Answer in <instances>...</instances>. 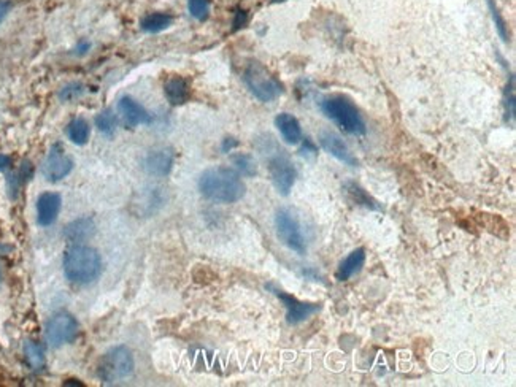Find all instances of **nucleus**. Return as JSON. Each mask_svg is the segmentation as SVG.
<instances>
[{
  "label": "nucleus",
  "mask_w": 516,
  "mask_h": 387,
  "mask_svg": "<svg viewBox=\"0 0 516 387\" xmlns=\"http://www.w3.org/2000/svg\"><path fill=\"white\" fill-rule=\"evenodd\" d=\"M199 191L211 202L235 203L244 198L246 186L237 170L229 167H213L200 175Z\"/></svg>",
  "instance_id": "nucleus-1"
},
{
  "label": "nucleus",
  "mask_w": 516,
  "mask_h": 387,
  "mask_svg": "<svg viewBox=\"0 0 516 387\" xmlns=\"http://www.w3.org/2000/svg\"><path fill=\"white\" fill-rule=\"evenodd\" d=\"M64 273L75 284H91L102 273V259L94 248L73 244L65 251Z\"/></svg>",
  "instance_id": "nucleus-2"
},
{
  "label": "nucleus",
  "mask_w": 516,
  "mask_h": 387,
  "mask_svg": "<svg viewBox=\"0 0 516 387\" xmlns=\"http://www.w3.org/2000/svg\"><path fill=\"white\" fill-rule=\"evenodd\" d=\"M321 110L329 119L351 135H364L367 132L366 122L350 99L343 95H329L321 102Z\"/></svg>",
  "instance_id": "nucleus-3"
},
{
  "label": "nucleus",
  "mask_w": 516,
  "mask_h": 387,
  "mask_svg": "<svg viewBox=\"0 0 516 387\" xmlns=\"http://www.w3.org/2000/svg\"><path fill=\"white\" fill-rule=\"evenodd\" d=\"M134 355L128 346H113L104 354L97 366L99 378L105 384H116L129 378L134 371Z\"/></svg>",
  "instance_id": "nucleus-4"
},
{
  "label": "nucleus",
  "mask_w": 516,
  "mask_h": 387,
  "mask_svg": "<svg viewBox=\"0 0 516 387\" xmlns=\"http://www.w3.org/2000/svg\"><path fill=\"white\" fill-rule=\"evenodd\" d=\"M244 80L250 93L261 102H273L283 94V84L273 76L264 65L250 62L245 69Z\"/></svg>",
  "instance_id": "nucleus-5"
},
{
  "label": "nucleus",
  "mask_w": 516,
  "mask_h": 387,
  "mask_svg": "<svg viewBox=\"0 0 516 387\" xmlns=\"http://www.w3.org/2000/svg\"><path fill=\"white\" fill-rule=\"evenodd\" d=\"M275 228L280 242L297 254L307 253V242L299 218L290 208H280L275 215Z\"/></svg>",
  "instance_id": "nucleus-6"
},
{
  "label": "nucleus",
  "mask_w": 516,
  "mask_h": 387,
  "mask_svg": "<svg viewBox=\"0 0 516 387\" xmlns=\"http://www.w3.org/2000/svg\"><path fill=\"white\" fill-rule=\"evenodd\" d=\"M269 173L272 178L273 186L275 189L281 194V196H288L291 192L292 186H294L297 170L290 156L285 151L277 150L269 154Z\"/></svg>",
  "instance_id": "nucleus-7"
},
{
  "label": "nucleus",
  "mask_w": 516,
  "mask_h": 387,
  "mask_svg": "<svg viewBox=\"0 0 516 387\" xmlns=\"http://www.w3.org/2000/svg\"><path fill=\"white\" fill-rule=\"evenodd\" d=\"M80 327L77 319L69 313H58L45 325V338L51 348H60V346L72 343L78 337Z\"/></svg>",
  "instance_id": "nucleus-8"
},
{
  "label": "nucleus",
  "mask_w": 516,
  "mask_h": 387,
  "mask_svg": "<svg viewBox=\"0 0 516 387\" xmlns=\"http://www.w3.org/2000/svg\"><path fill=\"white\" fill-rule=\"evenodd\" d=\"M73 169V161L67 152L64 151V146L60 143H56L51 146V150L48 151L47 157H45L42 173L48 181L58 183L64 180Z\"/></svg>",
  "instance_id": "nucleus-9"
},
{
  "label": "nucleus",
  "mask_w": 516,
  "mask_h": 387,
  "mask_svg": "<svg viewBox=\"0 0 516 387\" xmlns=\"http://www.w3.org/2000/svg\"><path fill=\"white\" fill-rule=\"evenodd\" d=\"M269 288L273 294L277 295L278 298L281 300L283 305H285L286 308V319L288 322H290L291 325H297L303 322V320H307L310 316L315 314L316 312H320V305H315V303H307V302H301V300H297L296 297H292V295L283 292V290L277 289V288H272L270 284Z\"/></svg>",
  "instance_id": "nucleus-10"
},
{
  "label": "nucleus",
  "mask_w": 516,
  "mask_h": 387,
  "mask_svg": "<svg viewBox=\"0 0 516 387\" xmlns=\"http://www.w3.org/2000/svg\"><path fill=\"white\" fill-rule=\"evenodd\" d=\"M320 145L322 150H325L327 154H331L332 157H336L337 161H340L342 164L350 165V167H356L357 165V159L353 156V152L350 148L347 146L345 141L342 140V137L336 134L332 130H322L320 132Z\"/></svg>",
  "instance_id": "nucleus-11"
},
{
  "label": "nucleus",
  "mask_w": 516,
  "mask_h": 387,
  "mask_svg": "<svg viewBox=\"0 0 516 387\" xmlns=\"http://www.w3.org/2000/svg\"><path fill=\"white\" fill-rule=\"evenodd\" d=\"M175 154L170 148H158V150L150 151L143 159V169L150 175L164 178L172 172L174 167Z\"/></svg>",
  "instance_id": "nucleus-12"
},
{
  "label": "nucleus",
  "mask_w": 516,
  "mask_h": 387,
  "mask_svg": "<svg viewBox=\"0 0 516 387\" xmlns=\"http://www.w3.org/2000/svg\"><path fill=\"white\" fill-rule=\"evenodd\" d=\"M60 205H62V198L58 192H43L37 198V221L42 227H48L56 221Z\"/></svg>",
  "instance_id": "nucleus-13"
},
{
  "label": "nucleus",
  "mask_w": 516,
  "mask_h": 387,
  "mask_svg": "<svg viewBox=\"0 0 516 387\" xmlns=\"http://www.w3.org/2000/svg\"><path fill=\"white\" fill-rule=\"evenodd\" d=\"M118 108H119V113L123 115L124 122L129 127L148 124V122L151 121V116L148 115V111H146L143 106L139 104V102L134 100L132 97H129V95H126L119 100Z\"/></svg>",
  "instance_id": "nucleus-14"
},
{
  "label": "nucleus",
  "mask_w": 516,
  "mask_h": 387,
  "mask_svg": "<svg viewBox=\"0 0 516 387\" xmlns=\"http://www.w3.org/2000/svg\"><path fill=\"white\" fill-rule=\"evenodd\" d=\"M95 233V222L93 218H78L67 224L64 228V235L69 242L82 243L86 240H91Z\"/></svg>",
  "instance_id": "nucleus-15"
},
{
  "label": "nucleus",
  "mask_w": 516,
  "mask_h": 387,
  "mask_svg": "<svg viewBox=\"0 0 516 387\" xmlns=\"http://www.w3.org/2000/svg\"><path fill=\"white\" fill-rule=\"evenodd\" d=\"M275 126L288 145H299L302 141V127L299 119L290 113H281L275 118Z\"/></svg>",
  "instance_id": "nucleus-16"
},
{
  "label": "nucleus",
  "mask_w": 516,
  "mask_h": 387,
  "mask_svg": "<svg viewBox=\"0 0 516 387\" xmlns=\"http://www.w3.org/2000/svg\"><path fill=\"white\" fill-rule=\"evenodd\" d=\"M364 263H366V249L364 248L354 249L353 253H350V256H348L345 261H342L340 266H338L336 272V278L338 279V281H347V279H350L353 274L361 272Z\"/></svg>",
  "instance_id": "nucleus-17"
},
{
  "label": "nucleus",
  "mask_w": 516,
  "mask_h": 387,
  "mask_svg": "<svg viewBox=\"0 0 516 387\" xmlns=\"http://www.w3.org/2000/svg\"><path fill=\"white\" fill-rule=\"evenodd\" d=\"M164 93L167 100L170 102L172 105H183L186 102L189 100L191 97V88L189 83L181 76H174V78L167 80V83L164 84Z\"/></svg>",
  "instance_id": "nucleus-18"
},
{
  "label": "nucleus",
  "mask_w": 516,
  "mask_h": 387,
  "mask_svg": "<svg viewBox=\"0 0 516 387\" xmlns=\"http://www.w3.org/2000/svg\"><path fill=\"white\" fill-rule=\"evenodd\" d=\"M343 192H345L348 200L354 203V205L368 208V210H382L380 203H378L372 196H368V192L366 189H362L357 183L347 181L345 185H343Z\"/></svg>",
  "instance_id": "nucleus-19"
},
{
  "label": "nucleus",
  "mask_w": 516,
  "mask_h": 387,
  "mask_svg": "<svg viewBox=\"0 0 516 387\" xmlns=\"http://www.w3.org/2000/svg\"><path fill=\"white\" fill-rule=\"evenodd\" d=\"M34 176V165L30 161H23L21 165L16 173H12L7 178V186H8V194L12 198L18 197V192L21 187L32 180Z\"/></svg>",
  "instance_id": "nucleus-20"
},
{
  "label": "nucleus",
  "mask_w": 516,
  "mask_h": 387,
  "mask_svg": "<svg viewBox=\"0 0 516 387\" xmlns=\"http://www.w3.org/2000/svg\"><path fill=\"white\" fill-rule=\"evenodd\" d=\"M172 23H174V18L167 13H151L146 14V16L141 19V30L148 34H158L163 32V30L169 29Z\"/></svg>",
  "instance_id": "nucleus-21"
},
{
  "label": "nucleus",
  "mask_w": 516,
  "mask_h": 387,
  "mask_svg": "<svg viewBox=\"0 0 516 387\" xmlns=\"http://www.w3.org/2000/svg\"><path fill=\"white\" fill-rule=\"evenodd\" d=\"M67 135L72 143L75 145H86L89 140L91 135V127L88 124V121L83 118H75L70 121V124L67 127Z\"/></svg>",
  "instance_id": "nucleus-22"
},
{
  "label": "nucleus",
  "mask_w": 516,
  "mask_h": 387,
  "mask_svg": "<svg viewBox=\"0 0 516 387\" xmlns=\"http://www.w3.org/2000/svg\"><path fill=\"white\" fill-rule=\"evenodd\" d=\"M161 205H163V197L158 192V189H151L150 192H146L141 202L134 203L135 211L139 213L141 216H150L153 215L154 211H158Z\"/></svg>",
  "instance_id": "nucleus-23"
},
{
  "label": "nucleus",
  "mask_w": 516,
  "mask_h": 387,
  "mask_svg": "<svg viewBox=\"0 0 516 387\" xmlns=\"http://www.w3.org/2000/svg\"><path fill=\"white\" fill-rule=\"evenodd\" d=\"M24 355H26V360L29 366L32 370H42L45 366V353L43 348L35 341H26L24 343Z\"/></svg>",
  "instance_id": "nucleus-24"
},
{
  "label": "nucleus",
  "mask_w": 516,
  "mask_h": 387,
  "mask_svg": "<svg viewBox=\"0 0 516 387\" xmlns=\"http://www.w3.org/2000/svg\"><path fill=\"white\" fill-rule=\"evenodd\" d=\"M232 162H234L235 170L244 176H256L257 173V165L255 159L250 154H244V152H239V154L232 156Z\"/></svg>",
  "instance_id": "nucleus-25"
},
{
  "label": "nucleus",
  "mask_w": 516,
  "mask_h": 387,
  "mask_svg": "<svg viewBox=\"0 0 516 387\" xmlns=\"http://www.w3.org/2000/svg\"><path fill=\"white\" fill-rule=\"evenodd\" d=\"M95 126H97V129L104 135L110 137L115 134L116 127H118V118H116V115L111 110H104L95 118Z\"/></svg>",
  "instance_id": "nucleus-26"
},
{
  "label": "nucleus",
  "mask_w": 516,
  "mask_h": 387,
  "mask_svg": "<svg viewBox=\"0 0 516 387\" xmlns=\"http://www.w3.org/2000/svg\"><path fill=\"white\" fill-rule=\"evenodd\" d=\"M488 7H489L491 16H493V21L495 24V29H497V34L500 35V38H502L504 42H507V40H508V25H507V23H505L502 13L499 12L497 5H495L494 0H488Z\"/></svg>",
  "instance_id": "nucleus-27"
},
{
  "label": "nucleus",
  "mask_w": 516,
  "mask_h": 387,
  "mask_svg": "<svg viewBox=\"0 0 516 387\" xmlns=\"http://www.w3.org/2000/svg\"><path fill=\"white\" fill-rule=\"evenodd\" d=\"M504 105H505V118H507V121L513 122L515 121V78L513 76H510L508 80V84H507V89H505V99H504Z\"/></svg>",
  "instance_id": "nucleus-28"
},
{
  "label": "nucleus",
  "mask_w": 516,
  "mask_h": 387,
  "mask_svg": "<svg viewBox=\"0 0 516 387\" xmlns=\"http://www.w3.org/2000/svg\"><path fill=\"white\" fill-rule=\"evenodd\" d=\"M188 8L192 18L204 21L209 16L210 0H188Z\"/></svg>",
  "instance_id": "nucleus-29"
},
{
  "label": "nucleus",
  "mask_w": 516,
  "mask_h": 387,
  "mask_svg": "<svg viewBox=\"0 0 516 387\" xmlns=\"http://www.w3.org/2000/svg\"><path fill=\"white\" fill-rule=\"evenodd\" d=\"M83 93H84V86L82 83H70L60 89L59 99L64 102H69V100L77 99V97H80Z\"/></svg>",
  "instance_id": "nucleus-30"
},
{
  "label": "nucleus",
  "mask_w": 516,
  "mask_h": 387,
  "mask_svg": "<svg viewBox=\"0 0 516 387\" xmlns=\"http://www.w3.org/2000/svg\"><path fill=\"white\" fill-rule=\"evenodd\" d=\"M10 8H12V3H10L8 0H0V24H2L3 19L7 18Z\"/></svg>",
  "instance_id": "nucleus-31"
},
{
  "label": "nucleus",
  "mask_w": 516,
  "mask_h": 387,
  "mask_svg": "<svg viewBox=\"0 0 516 387\" xmlns=\"http://www.w3.org/2000/svg\"><path fill=\"white\" fill-rule=\"evenodd\" d=\"M301 152H302V154H313V156H315L316 154V146L313 145L310 140L305 139V141H303V146H302Z\"/></svg>",
  "instance_id": "nucleus-32"
},
{
  "label": "nucleus",
  "mask_w": 516,
  "mask_h": 387,
  "mask_svg": "<svg viewBox=\"0 0 516 387\" xmlns=\"http://www.w3.org/2000/svg\"><path fill=\"white\" fill-rule=\"evenodd\" d=\"M237 145H239V141H237L235 139H224V141H222V145H221V150L222 152H231Z\"/></svg>",
  "instance_id": "nucleus-33"
},
{
  "label": "nucleus",
  "mask_w": 516,
  "mask_h": 387,
  "mask_svg": "<svg viewBox=\"0 0 516 387\" xmlns=\"http://www.w3.org/2000/svg\"><path fill=\"white\" fill-rule=\"evenodd\" d=\"M246 13L244 12V10H239L235 14V21H234V29H240L242 25H244L246 23Z\"/></svg>",
  "instance_id": "nucleus-34"
},
{
  "label": "nucleus",
  "mask_w": 516,
  "mask_h": 387,
  "mask_svg": "<svg viewBox=\"0 0 516 387\" xmlns=\"http://www.w3.org/2000/svg\"><path fill=\"white\" fill-rule=\"evenodd\" d=\"M12 167V157L7 154H0V172L8 170Z\"/></svg>",
  "instance_id": "nucleus-35"
},
{
  "label": "nucleus",
  "mask_w": 516,
  "mask_h": 387,
  "mask_svg": "<svg viewBox=\"0 0 516 387\" xmlns=\"http://www.w3.org/2000/svg\"><path fill=\"white\" fill-rule=\"evenodd\" d=\"M0 279H2V274H0Z\"/></svg>",
  "instance_id": "nucleus-36"
}]
</instances>
